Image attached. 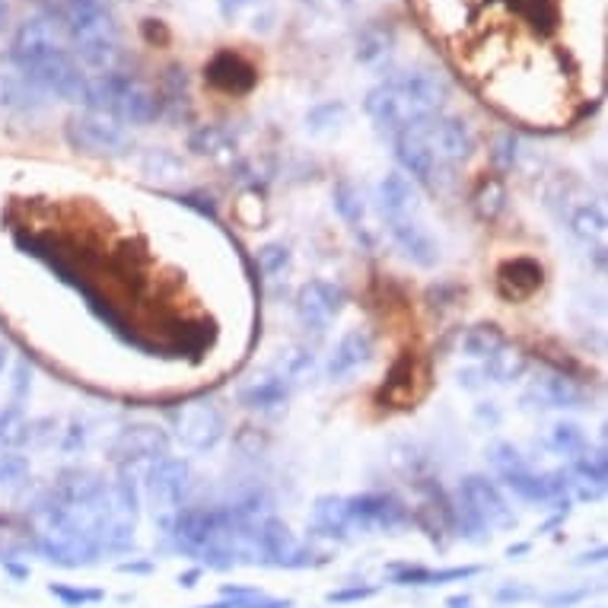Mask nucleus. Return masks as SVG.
Instances as JSON below:
<instances>
[{
	"mask_svg": "<svg viewBox=\"0 0 608 608\" xmlns=\"http://www.w3.org/2000/svg\"><path fill=\"white\" fill-rule=\"evenodd\" d=\"M449 96V87L436 74H401L386 84L367 92V115L376 122V128L398 137L401 131L414 128L427 119L439 115L443 102Z\"/></svg>",
	"mask_w": 608,
	"mask_h": 608,
	"instance_id": "obj_1",
	"label": "nucleus"
},
{
	"mask_svg": "<svg viewBox=\"0 0 608 608\" xmlns=\"http://www.w3.org/2000/svg\"><path fill=\"white\" fill-rule=\"evenodd\" d=\"M64 29L89 67L109 71L119 58V23L109 0H64Z\"/></svg>",
	"mask_w": 608,
	"mask_h": 608,
	"instance_id": "obj_2",
	"label": "nucleus"
},
{
	"mask_svg": "<svg viewBox=\"0 0 608 608\" xmlns=\"http://www.w3.org/2000/svg\"><path fill=\"white\" fill-rule=\"evenodd\" d=\"M84 102L89 106V112H102L128 125H150L160 119V96L144 87L140 80H131L115 71H106L96 80H87Z\"/></svg>",
	"mask_w": 608,
	"mask_h": 608,
	"instance_id": "obj_3",
	"label": "nucleus"
},
{
	"mask_svg": "<svg viewBox=\"0 0 608 608\" xmlns=\"http://www.w3.org/2000/svg\"><path fill=\"white\" fill-rule=\"evenodd\" d=\"M45 517H48V525H45L42 538H39V551H42L51 564L89 567L102 555L99 545L92 538H87L84 532H77L74 525H67V522L61 520L54 513V507H48Z\"/></svg>",
	"mask_w": 608,
	"mask_h": 608,
	"instance_id": "obj_4",
	"label": "nucleus"
},
{
	"mask_svg": "<svg viewBox=\"0 0 608 608\" xmlns=\"http://www.w3.org/2000/svg\"><path fill=\"white\" fill-rule=\"evenodd\" d=\"M188 487H191V466L185 459H160L147 469V504L157 517H170L182 510L185 497H188Z\"/></svg>",
	"mask_w": 608,
	"mask_h": 608,
	"instance_id": "obj_5",
	"label": "nucleus"
},
{
	"mask_svg": "<svg viewBox=\"0 0 608 608\" xmlns=\"http://www.w3.org/2000/svg\"><path fill=\"white\" fill-rule=\"evenodd\" d=\"M67 144L89 157H115L128 150V134L112 115L84 112L67 122Z\"/></svg>",
	"mask_w": 608,
	"mask_h": 608,
	"instance_id": "obj_6",
	"label": "nucleus"
},
{
	"mask_svg": "<svg viewBox=\"0 0 608 608\" xmlns=\"http://www.w3.org/2000/svg\"><path fill=\"white\" fill-rule=\"evenodd\" d=\"M109 456L122 472H134L137 466L150 469L153 462L170 456V436L157 424H131L112 439Z\"/></svg>",
	"mask_w": 608,
	"mask_h": 608,
	"instance_id": "obj_7",
	"label": "nucleus"
},
{
	"mask_svg": "<svg viewBox=\"0 0 608 608\" xmlns=\"http://www.w3.org/2000/svg\"><path fill=\"white\" fill-rule=\"evenodd\" d=\"M67 42V29H64V16H33L20 26L16 39H13V48H10V58L20 71L33 67L36 61L48 58L51 51H61Z\"/></svg>",
	"mask_w": 608,
	"mask_h": 608,
	"instance_id": "obj_8",
	"label": "nucleus"
},
{
	"mask_svg": "<svg viewBox=\"0 0 608 608\" xmlns=\"http://www.w3.org/2000/svg\"><path fill=\"white\" fill-rule=\"evenodd\" d=\"M173 431L182 439V446L208 452L223 439L226 418L214 401H188L173 411Z\"/></svg>",
	"mask_w": 608,
	"mask_h": 608,
	"instance_id": "obj_9",
	"label": "nucleus"
},
{
	"mask_svg": "<svg viewBox=\"0 0 608 608\" xmlns=\"http://www.w3.org/2000/svg\"><path fill=\"white\" fill-rule=\"evenodd\" d=\"M29 84L42 87L45 92H54L67 102H84V92H87V77L80 71V64L71 58L67 48L61 51H51L48 58L36 61L33 67L23 71Z\"/></svg>",
	"mask_w": 608,
	"mask_h": 608,
	"instance_id": "obj_10",
	"label": "nucleus"
},
{
	"mask_svg": "<svg viewBox=\"0 0 608 608\" xmlns=\"http://www.w3.org/2000/svg\"><path fill=\"white\" fill-rule=\"evenodd\" d=\"M414 131L421 134V140L431 147L439 163H466L475 153V134L452 115H434L421 125H414Z\"/></svg>",
	"mask_w": 608,
	"mask_h": 608,
	"instance_id": "obj_11",
	"label": "nucleus"
},
{
	"mask_svg": "<svg viewBox=\"0 0 608 608\" xmlns=\"http://www.w3.org/2000/svg\"><path fill=\"white\" fill-rule=\"evenodd\" d=\"M350 532H392L408 522V510L392 494H360L345 497Z\"/></svg>",
	"mask_w": 608,
	"mask_h": 608,
	"instance_id": "obj_12",
	"label": "nucleus"
},
{
	"mask_svg": "<svg viewBox=\"0 0 608 608\" xmlns=\"http://www.w3.org/2000/svg\"><path fill=\"white\" fill-rule=\"evenodd\" d=\"M459 500H462L487 529L513 525V522H517L513 510L507 507V500H504V494H500V487L491 479H484V475H469V479H462V484H459Z\"/></svg>",
	"mask_w": 608,
	"mask_h": 608,
	"instance_id": "obj_13",
	"label": "nucleus"
},
{
	"mask_svg": "<svg viewBox=\"0 0 608 608\" xmlns=\"http://www.w3.org/2000/svg\"><path fill=\"white\" fill-rule=\"evenodd\" d=\"M345 306V290L328 281H309L297 294V315L306 328L325 332Z\"/></svg>",
	"mask_w": 608,
	"mask_h": 608,
	"instance_id": "obj_14",
	"label": "nucleus"
},
{
	"mask_svg": "<svg viewBox=\"0 0 608 608\" xmlns=\"http://www.w3.org/2000/svg\"><path fill=\"white\" fill-rule=\"evenodd\" d=\"M395 140V160L405 173L411 175V182H421V185H436V173H439V160L431 153V147L421 140V134L414 128L401 131Z\"/></svg>",
	"mask_w": 608,
	"mask_h": 608,
	"instance_id": "obj_15",
	"label": "nucleus"
},
{
	"mask_svg": "<svg viewBox=\"0 0 608 608\" xmlns=\"http://www.w3.org/2000/svg\"><path fill=\"white\" fill-rule=\"evenodd\" d=\"M386 223H389L395 246L405 252V259H411L418 268H434L436 259H439V246H436L434 236L414 220V214H408V218H386Z\"/></svg>",
	"mask_w": 608,
	"mask_h": 608,
	"instance_id": "obj_16",
	"label": "nucleus"
},
{
	"mask_svg": "<svg viewBox=\"0 0 608 608\" xmlns=\"http://www.w3.org/2000/svg\"><path fill=\"white\" fill-rule=\"evenodd\" d=\"M529 395L542 405V408H583L590 401L586 389L580 383H573L564 373H555V370H542L535 380H532V389Z\"/></svg>",
	"mask_w": 608,
	"mask_h": 608,
	"instance_id": "obj_17",
	"label": "nucleus"
},
{
	"mask_svg": "<svg viewBox=\"0 0 608 608\" xmlns=\"http://www.w3.org/2000/svg\"><path fill=\"white\" fill-rule=\"evenodd\" d=\"M507 487L525 500V504H558L567 494V475L555 472V475H532L529 469H522L517 475H507Z\"/></svg>",
	"mask_w": 608,
	"mask_h": 608,
	"instance_id": "obj_18",
	"label": "nucleus"
},
{
	"mask_svg": "<svg viewBox=\"0 0 608 608\" xmlns=\"http://www.w3.org/2000/svg\"><path fill=\"white\" fill-rule=\"evenodd\" d=\"M208 80L223 92H246L256 87V67L233 51H220L208 64Z\"/></svg>",
	"mask_w": 608,
	"mask_h": 608,
	"instance_id": "obj_19",
	"label": "nucleus"
},
{
	"mask_svg": "<svg viewBox=\"0 0 608 608\" xmlns=\"http://www.w3.org/2000/svg\"><path fill=\"white\" fill-rule=\"evenodd\" d=\"M370 360H373V338H370L363 328H353V332H348V335L338 342V348L332 353V360H328V376H332V380H345L353 370L367 367Z\"/></svg>",
	"mask_w": 608,
	"mask_h": 608,
	"instance_id": "obj_20",
	"label": "nucleus"
},
{
	"mask_svg": "<svg viewBox=\"0 0 608 608\" xmlns=\"http://www.w3.org/2000/svg\"><path fill=\"white\" fill-rule=\"evenodd\" d=\"M380 208L386 218H408L418 211V188L408 175L389 173L380 182Z\"/></svg>",
	"mask_w": 608,
	"mask_h": 608,
	"instance_id": "obj_21",
	"label": "nucleus"
},
{
	"mask_svg": "<svg viewBox=\"0 0 608 608\" xmlns=\"http://www.w3.org/2000/svg\"><path fill=\"white\" fill-rule=\"evenodd\" d=\"M287 395H290V383L281 380L277 373H268V376H261L252 386L239 392V405L249 408V411H271V408L284 405Z\"/></svg>",
	"mask_w": 608,
	"mask_h": 608,
	"instance_id": "obj_22",
	"label": "nucleus"
},
{
	"mask_svg": "<svg viewBox=\"0 0 608 608\" xmlns=\"http://www.w3.org/2000/svg\"><path fill=\"white\" fill-rule=\"evenodd\" d=\"M542 284V268L532 259L507 261L500 268V290L507 297H529L532 290H538Z\"/></svg>",
	"mask_w": 608,
	"mask_h": 608,
	"instance_id": "obj_23",
	"label": "nucleus"
},
{
	"mask_svg": "<svg viewBox=\"0 0 608 608\" xmlns=\"http://www.w3.org/2000/svg\"><path fill=\"white\" fill-rule=\"evenodd\" d=\"M481 573V567H449V570H427V567H405L395 573L398 586H439L452 580H469Z\"/></svg>",
	"mask_w": 608,
	"mask_h": 608,
	"instance_id": "obj_24",
	"label": "nucleus"
},
{
	"mask_svg": "<svg viewBox=\"0 0 608 608\" xmlns=\"http://www.w3.org/2000/svg\"><path fill=\"white\" fill-rule=\"evenodd\" d=\"M312 525L319 535H328V538H345L350 532L348 525V510H345V497H322L312 510Z\"/></svg>",
	"mask_w": 608,
	"mask_h": 608,
	"instance_id": "obj_25",
	"label": "nucleus"
},
{
	"mask_svg": "<svg viewBox=\"0 0 608 608\" xmlns=\"http://www.w3.org/2000/svg\"><path fill=\"white\" fill-rule=\"evenodd\" d=\"M96 491H102V481H99L96 472H89V469L64 472L61 481H58V500H64V504H80V500H89Z\"/></svg>",
	"mask_w": 608,
	"mask_h": 608,
	"instance_id": "obj_26",
	"label": "nucleus"
},
{
	"mask_svg": "<svg viewBox=\"0 0 608 608\" xmlns=\"http://www.w3.org/2000/svg\"><path fill=\"white\" fill-rule=\"evenodd\" d=\"M567 226H570V233L576 236V239H583V243H599L603 236H606V214L596 208V204H583V208H576L570 218H567Z\"/></svg>",
	"mask_w": 608,
	"mask_h": 608,
	"instance_id": "obj_27",
	"label": "nucleus"
},
{
	"mask_svg": "<svg viewBox=\"0 0 608 608\" xmlns=\"http://www.w3.org/2000/svg\"><path fill=\"white\" fill-rule=\"evenodd\" d=\"M507 345V338H504V332L497 328V325H475V328H469V335L462 338V350L469 353V357H475V360H487V357H494L497 350Z\"/></svg>",
	"mask_w": 608,
	"mask_h": 608,
	"instance_id": "obj_28",
	"label": "nucleus"
},
{
	"mask_svg": "<svg viewBox=\"0 0 608 608\" xmlns=\"http://www.w3.org/2000/svg\"><path fill=\"white\" fill-rule=\"evenodd\" d=\"M332 198H335V211H338V218L348 223L350 229H363V198H360V191L350 185L348 178H342L338 185H335V191H332Z\"/></svg>",
	"mask_w": 608,
	"mask_h": 608,
	"instance_id": "obj_29",
	"label": "nucleus"
},
{
	"mask_svg": "<svg viewBox=\"0 0 608 608\" xmlns=\"http://www.w3.org/2000/svg\"><path fill=\"white\" fill-rule=\"evenodd\" d=\"M475 208L484 220H497L500 211L507 208V188L500 178H484L479 185V195H475Z\"/></svg>",
	"mask_w": 608,
	"mask_h": 608,
	"instance_id": "obj_30",
	"label": "nucleus"
},
{
	"mask_svg": "<svg viewBox=\"0 0 608 608\" xmlns=\"http://www.w3.org/2000/svg\"><path fill=\"white\" fill-rule=\"evenodd\" d=\"M522 370H525L522 353L510 350L507 345L497 350L494 357H487V367H484V373H487L491 380H497V383H510V380H517Z\"/></svg>",
	"mask_w": 608,
	"mask_h": 608,
	"instance_id": "obj_31",
	"label": "nucleus"
},
{
	"mask_svg": "<svg viewBox=\"0 0 608 608\" xmlns=\"http://www.w3.org/2000/svg\"><path fill=\"white\" fill-rule=\"evenodd\" d=\"M48 593L54 599H61L67 608H84L102 599V590H84V586H67V583H51Z\"/></svg>",
	"mask_w": 608,
	"mask_h": 608,
	"instance_id": "obj_32",
	"label": "nucleus"
},
{
	"mask_svg": "<svg viewBox=\"0 0 608 608\" xmlns=\"http://www.w3.org/2000/svg\"><path fill=\"white\" fill-rule=\"evenodd\" d=\"M392 45V36L380 26H370L360 33V42H357V61H373L380 54H386Z\"/></svg>",
	"mask_w": 608,
	"mask_h": 608,
	"instance_id": "obj_33",
	"label": "nucleus"
},
{
	"mask_svg": "<svg viewBox=\"0 0 608 608\" xmlns=\"http://www.w3.org/2000/svg\"><path fill=\"white\" fill-rule=\"evenodd\" d=\"M487 459H491V466L507 479V475H517L522 469H529L525 462H522L520 449H513L510 443H494L491 446V452H487Z\"/></svg>",
	"mask_w": 608,
	"mask_h": 608,
	"instance_id": "obj_34",
	"label": "nucleus"
},
{
	"mask_svg": "<svg viewBox=\"0 0 608 608\" xmlns=\"http://www.w3.org/2000/svg\"><path fill=\"white\" fill-rule=\"evenodd\" d=\"M517 157H520V137L517 134H500L491 147V163L500 173H510L517 166Z\"/></svg>",
	"mask_w": 608,
	"mask_h": 608,
	"instance_id": "obj_35",
	"label": "nucleus"
},
{
	"mask_svg": "<svg viewBox=\"0 0 608 608\" xmlns=\"http://www.w3.org/2000/svg\"><path fill=\"white\" fill-rule=\"evenodd\" d=\"M551 443H555V449L564 452V456H580V452L586 449V436H583V431H580L576 424H558Z\"/></svg>",
	"mask_w": 608,
	"mask_h": 608,
	"instance_id": "obj_36",
	"label": "nucleus"
},
{
	"mask_svg": "<svg viewBox=\"0 0 608 608\" xmlns=\"http://www.w3.org/2000/svg\"><path fill=\"white\" fill-rule=\"evenodd\" d=\"M29 479V462L16 452H3L0 456V484H23Z\"/></svg>",
	"mask_w": 608,
	"mask_h": 608,
	"instance_id": "obj_37",
	"label": "nucleus"
},
{
	"mask_svg": "<svg viewBox=\"0 0 608 608\" xmlns=\"http://www.w3.org/2000/svg\"><path fill=\"white\" fill-rule=\"evenodd\" d=\"M223 140H226V134H223L218 125H204V128L191 134L188 147H191L195 153H218L220 147H223Z\"/></svg>",
	"mask_w": 608,
	"mask_h": 608,
	"instance_id": "obj_38",
	"label": "nucleus"
},
{
	"mask_svg": "<svg viewBox=\"0 0 608 608\" xmlns=\"http://www.w3.org/2000/svg\"><path fill=\"white\" fill-rule=\"evenodd\" d=\"M287 261H290V252L281 243H271V246L259 249V268L264 274H281L287 268Z\"/></svg>",
	"mask_w": 608,
	"mask_h": 608,
	"instance_id": "obj_39",
	"label": "nucleus"
},
{
	"mask_svg": "<svg viewBox=\"0 0 608 608\" xmlns=\"http://www.w3.org/2000/svg\"><path fill=\"white\" fill-rule=\"evenodd\" d=\"M338 119H345V106L342 102H328V106H319L306 115V125L312 131H325L332 128Z\"/></svg>",
	"mask_w": 608,
	"mask_h": 608,
	"instance_id": "obj_40",
	"label": "nucleus"
},
{
	"mask_svg": "<svg viewBox=\"0 0 608 608\" xmlns=\"http://www.w3.org/2000/svg\"><path fill=\"white\" fill-rule=\"evenodd\" d=\"M373 593H376L373 586H350V590H335V593H328V603H332V606L360 603V599H370Z\"/></svg>",
	"mask_w": 608,
	"mask_h": 608,
	"instance_id": "obj_41",
	"label": "nucleus"
},
{
	"mask_svg": "<svg viewBox=\"0 0 608 608\" xmlns=\"http://www.w3.org/2000/svg\"><path fill=\"white\" fill-rule=\"evenodd\" d=\"M246 3H249V0H220V10H223V16H226V20H233V16H236V13H239Z\"/></svg>",
	"mask_w": 608,
	"mask_h": 608,
	"instance_id": "obj_42",
	"label": "nucleus"
},
{
	"mask_svg": "<svg viewBox=\"0 0 608 608\" xmlns=\"http://www.w3.org/2000/svg\"><path fill=\"white\" fill-rule=\"evenodd\" d=\"M446 606H449V608H472V596H452V599H446Z\"/></svg>",
	"mask_w": 608,
	"mask_h": 608,
	"instance_id": "obj_43",
	"label": "nucleus"
},
{
	"mask_svg": "<svg viewBox=\"0 0 608 608\" xmlns=\"http://www.w3.org/2000/svg\"><path fill=\"white\" fill-rule=\"evenodd\" d=\"M525 596H529V590H504L500 603H507V599H525Z\"/></svg>",
	"mask_w": 608,
	"mask_h": 608,
	"instance_id": "obj_44",
	"label": "nucleus"
},
{
	"mask_svg": "<svg viewBox=\"0 0 608 608\" xmlns=\"http://www.w3.org/2000/svg\"><path fill=\"white\" fill-rule=\"evenodd\" d=\"M201 608H236V599H233V603H214V606H201Z\"/></svg>",
	"mask_w": 608,
	"mask_h": 608,
	"instance_id": "obj_45",
	"label": "nucleus"
},
{
	"mask_svg": "<svg viewBox=\"0 0 608 608\" xmlns=\"http://www.w3.org/2000/svg\"><path fill=\"white\" fill-rule=\"evenodd\" d=\"M3 363H7V350L0 348V373H3Z\"/></svg>",
	"mask_w": 608,
	"mask_h": 608,
	"instance_id": "obj_46",
	"label": "nucleus"
}]
</instances>
